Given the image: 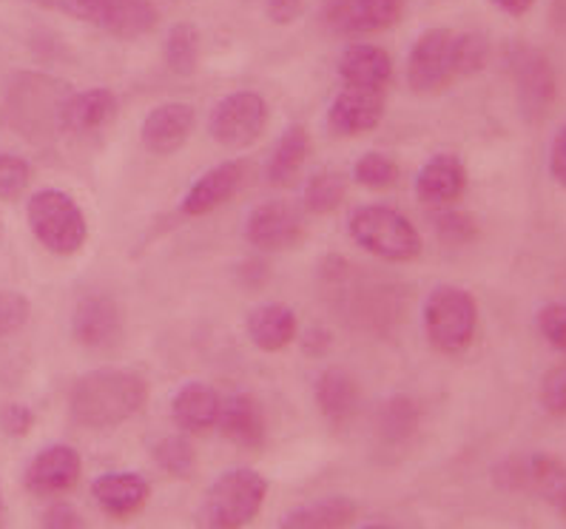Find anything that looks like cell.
Wrapping results in <instances>:
<instances>
[{
    "instance_id": "6da1fadb",
    "label": "cell",
    "mask_w": 566,
    "mask_h": 529,
    "mask_svg": "<svg viewBox=\"0 0 566 529\" xmlns=\"http://www.w3.org/2000/svg\"><path fill=\"white\" fill-rule=\"evenodd\" d=\"M146 395L148 384L140 373L123 368H97L74 382L69 393V413L81 427H117L146 404Z\"/></svg>"
},
{
    "instance_id": "7a4b0ae2",
    "label": "cell",
    "mask_w": 566,
    "mask_h": 529,
    "mask_svg": "<svg viewBox=\"0 0 566 529\" xmlns=\"http://www.w3.org/2000/svg\"><path fill=\"white\" fill-rule=\"evenodd\" d=\"M268 498V482L256 469H228L202 496L197 509L200 529H242L260 516Z\"/></svg>"
},
{
    "instance_id": "3957f363",
    "label": "cell",
    "mask_w": 566,
    "mask_h": 529,
    "mask_svg": "<svg viewBox=\"0 0 566 529\" xmlns=\"http://www.w3.org/2000/svg\"><path fill=\"white\" fill-rule=\"evenodd\" d=\"M29 229L43 248L57 256H72L86 245L88 222L83 208L61 188H43L29 197Z\"/></svg>"
},
{
    "instance_id": "277c9868",
    "label": "cell",
    "mask_w": 566,
    "mask_h": 529,
    "mask_svg": "<svg viewBox=\"0 0 566 529\" xmlns=\"http://www.w3.org/2000/svg\"><path fill=\"white\" fill-rule=\"evenodd\" d=\"M347 234L376 260L410 262L421 254V236L413 222L387 205L356 208L347 220Z\"/></svg>"
},
{
    "instance_id": "5b68a950",
    "label": "cell",
    "mask_w": 566,
    "mask_h": 529,
    "mask_svg": "<svg viewBox=\"0 0 566 529\" xmlns=\"http://www.w3.org/2000/svg\"><path fill=\"white\" fill-rule=\"evenodd\" d=\"M479 330V301L470 290L439 285L424 301V334L439 353H464Z\"/></svg>"
},
{
    "instance_id": "8992f818",
    "label": "cell",
    "mask_w": 566,
    "mask_h": 529,
    "mask_svg": "<svg viewBox=\"0 0 566 529\" xmlns=\"http://www.w3.org/2000/svg\"><path fill=\"white\" fill-rule=\"evenodd\" d=\"M268 126V103L256 92H233L208 115V135L226 148H248Z\"/></svg>"
},
{
    "instance_id": "52a82bcc",
    "label": "cell",
    "mask_w": 566,
    "mask_h": 529,
    "mask_svg": "<svg viewBox=\"0 0 566 529\" xmlns=\"http://www.w3.org/2000/svg\"><path fill=\"white\" fill-rule=\"evenodd\" d=\"M455 34L450 29H430L413 43L407 57V83L419 94H433L455 81Z\"/></svg>"
},
{
    "instance_id": "ba28073f",
    "label": "cell",
    "mask_w": 566,
    "mask_h": 529,
    "mask_svg": "<svg viewBox=\"0 0 566 529\" xmlns=\"http://www.w3.org/2000/svg\"><path fill=\"white\" fill-rule=\"evenodd\" d=\"M245 236L253 248L285 251L300 245L305 236V222L287 202H262L248 214Z\"/></svg>"
},
{
    "instance_id": "9c48e42d",
    "label": "cell",
    "mask_w": 566,
    "mask_h": 529,
    "mask_svg": "<svg viewBox=\"0 0 566 529\" xmlns=\"http://www.w3.org/2000/svg\"><path fill=\"white\" fill-rule=\"evenodd\" d=\"M385 117V92L381 88L345 86L327 108V126L334 135L359 137L374 131Z\"/></svg>"
},
{
    "instance_id": "30bf717a",
    "label": "cell",
    "mask_w": 566,
    "mask_h": 529,
    "mask_svg": "<svg viewBox=\"0 0 566 529\" xmlns=\"http://www.w3.org/2000/svg\"><path fill=\"white\" fill-rule=\"evenodd\" d=\"M515 92H518L521 108L530 117H541L555 100V72L544 54L530 46H518L510 57Z\"/></svg>"
},
{
    "instance_id": "8fae6325",
    "label": "cell",
    "mask_w": 566,
    "mask_h": 529,
    "mask_svg": "<svg viewBox=\"0 0 566 529\" xmlns=\"http://www.w3.org/2000/svg\"><path fill=\"white\" fill-rule=\"evenodd\" d=\"M83 462L77 449L69 444H49L29 462L23 484L34 496H61L77 484Z\"/></svg>"
},
{
    "instance_id": "7c38bea8",
    "label": "cell",
    "mask_w": 566,
    "mask_h": 529,
    "mask_svg": "<svg viewBox=\"0 0 566 529\" xmlns=\"http://www.w3.org/2000/svg\"><path fill=\"white\" fill-rule=\"evenodd\" d=\"M322 14L339 34L381 32L399 23L401 0H327Z\"/></svg>"
},
{
    "instance_id": "4fadbf2b",
    "label": "cell",
    "mask_w": 566,
    "mask_h": 529,
    "mask_svg": "<svg viewBox=\"0 0 566 529\" xmlns=\"http://www.w3.org/2000/svg\"><path fill=\"white\" fill-rule=\"evenodd\" d=\"M72 334L74 342L83 348H112L123 334V316L117 301L106 294H92L77 301L72 316Z\"/></svg>"
},
{
    "instance_id": "5bb4252c",
    "label": "cell",
    "mask_w": 566,
    "mask_h": 529,
    "mask_svg": "<svg viewBox=\"0 0 566 529\" xmlns=\"http://www.w3.org/2000/svg\"><path fill=\"white\" fill-rule=\"evenodd\" d=\"M193 131V108L188 103H163L148 112L140 128L143 146L151 155H177Z\"/></svg>"
},
{
    "instance_id": "9a60e30c",
    "label": "cell",
    "mask_w": 566,
    "mask_h": 529,
    "mask_svg": "<svg viewBox=\"0 0 566 529\" xmlns=\"http://www.w3.org/2000/svg\"><path fill=\"white\" fill-rule=\"evenodd\" d=\"M248 166L240 160H228L213 166L211 171L200 177L188 188L186 200H182V214L186 216H206L213 208L226 205L245 182Z\"/></svg>"
},
{
    "instance_id": "2e32d148",
    "label": "cell",
    "mask_w": 566,
    "mask_h": 529,
    "mask_svg": "<svg viewBox=\"0 0 566 529\" xmlns=\"http://www.w3.org/2000/svg\"><path fill=\"white\" fill-rule=\"evenodd\" d=\"M151 487L140 473H106L92 484V498L112 518H132L146 507Z\"/></svg>"
},
{
    "instance_id": "e0dca14e",
    "label": "cell",
    "mask_w": 566,
    "mask_h": 529,
    "mask_svg": "<svg viewBox=\"0 0 566 529\" xmlns=\"http://www.w3.org/2000/svg\"><path fill=\"white\" fill-rule=\"evenodd\" d=\"M217 427L222 430V436L233 442L242 449H260L265 444L268 424L262 404L253 399L251 393H237L226 399L220 408V419Z\"/></svg>"
},
{
    "instance_id": "ac0fdd59",
    "label": "cell",
    "mask_w": 566,
    "mask_h": 529,
    "mask_svg": "<svg viewBox=\"0 0 566 529\" xmlns=\"http://www.w3.org/2000/svg\"><path fill=\"white\" fill-rule=\"evenodd\" d=\"M467 188V171L459 157L436 155L421 166L416 177V197L427 205H447L455 202Z\"/></svg>"
},
{
    "instance_id": "d6986e66",
    "label": "cell",
    "mask_w": 566,
    "mask_h": 529,
    "mask_svg": "<svg viewBox=\"0 0 566 529\" xmlns=\"http://www.w3.org/2000/svg\"><path fill=\"white\" fill-rule=\"evenodd\" d=\"M117 115V97L108 88L69 94L61 103V128L69 135H88Z\"/></svg>"
},
{
    "instance_id": "ffe728a7",
    "label": "cell",
    "mask_w": 566,
    "mask_h": 529,
    "mask_svg": "<svg viewBox=\"0 0 566 529\" xmlns=\"http://www.w3.org/2000/svg\"><path fill=\"white\" fill-rule=\"evenodd\" d=\"M222 399L202 382H188L171 399V419L182 433H206L217 427Z\"/></svg>"
},
{
    "instance_id": "44dd1931",
    "label": "cell",
    "mask_w": 566,
    "mask_h": 529,
    "mask_svg": "<svg viewBox=\"0 0 566 529\" xmlns=\"http://www.w3.org/2000/svg\"><path fill=\"white\" fill-rule=\"evenodd\" d=\"M339 77L345 86L385 88L394 77V61L374 43H354L339 57Z\"/></svg>"
},
{
    "instance_id": "7402d4cb",
    "label": "cell",
    "mask_w": 566,
    "mask_h": 529,
    "mask_svg": "<svg viewBox=\"0 0 566 529\" xmlns=\"http://www.w3.org/2000/svg\"><path fill=\"white\" fill-rule=\"evenodd\" d=\"M296 330H300L296 314L282 301H268V305L253 308L248 316V336L265 353L285 350L296 339Z\"/></svg>"
},
{
    "instance_id": "603a6c76",
    "label": "cell",
    "mask_w": 566,
    "mask_h": 529,
    "mask_svg": "<svg viewBox=\"0 0 566 529\" xmlns=\"http://www.w3.org/2000/svg\"><path fill=\"white\" fill-rule=\"evenodd\" d=\"M501 487L506 489H541L553 496L555 489L566 482V469L549 456L510 458L495 469Z\"/></svg>"
},
{
    "instance_id": "cb8c5ba5",
    "label": "cell",
    "mask_w": 566,
    "mask_h": 529,
    "mask_svg": "<svg viewBox=\"0 0 566 529\" xmlns=\"http://www.w3.org/2000/svg\"><path fill=\"white\" fill-rule=\"evenodd\" d=\"M359 384L345 368H327L316 379V404L331 424H347L359 410Z\"/></svg>"
},
{
    "instance_id": "d4e9b609",
    "label": "cell",
    "mask_w": 566,
    "mask_h": 529,
    "mask_svg": "<svg viewBox=\"0 0 566 529\" xmlns=\"http://www.w3.org/2000/svg\"><path fill=\"white\" fill-rule=\"evenodd\" d=\"M356 512H359V507H356L354 498H316V501L291 509V512L282 518L280 529H347L356 521Z\"/></svg>"
},
{
    "instance_id": "484cf974",
    "label": "cell",
    "mask_w": 566,
    "mask_h": 529,
    "mask_svg": "<svg viewBox=\"0 0 566 529\" xmlns=\"http://www.w3.org/2000/svg\"><path fill=\"white\" fill-rule=\"evenodd\" d=\"M307 151H311V137H307L305 128H287L285 135L280 137V142H276V148H273L271 162H268V182L276 188L287 186L302 168V162L307 160Z\"/></svg>"
},
{
    "instance_id": "4316f807",
    "label": "cell",
    "mask_w": 566,
    "mask_h": 529,
    "mask_svg": "<svg viewBox=\"0 0 566 529\" xmlns=\"http://www.w3.org/2000/svg\"><path fill=\"white\" fill-rule=\"evenodd\" d=\"M157 23V12L148 0H106V14H103V27L114 38H140L151 32Z\"/></svg>"
},
{
    "instance_id": "83f0119b",
    "label": "cell",
    "mask_w": 566,
    "mask_h": 529,
    "mask_svg": "<svg viewBox=\"0 0 566 529\" xmlns=\"http://www.w3.org/2000/svg\"><path fill=\"white\" fill-rule=\"evenodd\" d=\"M419 404L410 395H390L379 410H376V433L387 444H405L419 430Z\"/></svg>"
},
{
    "instance_id": "f1b7e54d",
    "label": "cell",
    "mask_w": 566,
    "mask_h": 529,
    "mask_svg": "<svg viewBox=\"0 0 566 529\" xmlns=\"http://www.w3.org/2000/svg\"><path fill=\"white\" fill-rule=\"evenodd\" d=\"M166 61L174 74H191L200 61V34L191 23H177L166 38Z\"/></svg>"
},
{
    "instance_id": "f546056e",
    "label": "cell",
    "mask_w": 566,
    "mask_h": 529,
    "mask_svg": "<svg viewBox=\"0 0 566 529\" xmlns=\"http://www.w3.org/2000/svg\"><path fill=\"white\" fill-rule=\"evenodd\" d=\"M347 194V186L336 171H319L307 180L305 186V208L311 214H331L342 205Z\"/></svg>"
},
{
    "instance_id": "4dcf8cb0",
    "label": "cell",
    "mask_w": 566,
    "mask_h": 529,
    "mask_svg": "<svg viewBox=\"0 0 566 529\" xmlns=\"http://www.w3.org/2000/svg\"><path fill=\"white\" fill-rule=\"evenodd\" d=\"M154 462L174 478H188L197 467V453L186 436H166L154 447Z\"/></svg>"
},
{
    "instance_id": "1f68e13d",
    "label": "cell",
    "mask_w": 566,
    "mask_h": 529,
    "mask_svg": "<svg viewBox=\"0 0 566 529\" xmlns=\"http://www.w3.org/2000/svg\"><path fill=\"white\" fill-rule=\"evenodd\" d=\"M453 54H455V77H470V74H479L481 68L486 66L490 43H486L484 34L479 32L455 34Z\"/></svg>"
},
{
    "instance_id": "d6a6232c",
    "label": "cell",
    "mask_w": 566,
    "mask_h": 529,
    "mask_svg": "<svg viewBox=\"0 0 566 529\" xmlns=\"http://www.w3.org/2000/svg\"><path fill=\"white\" fill-rule=\"evenodd\" d=\"M354 177L359 186L374 188V191H381V188H390L396 180H399V166L387 155H379V151H370V155L359 157L354 166Z\"/></svg>"
},
{
    "instance_id": "836d02e7",
    "label": "cell",
    "mask_w": 566,
    "mask_h": 529,
    "mask_svg": "<svg viewBox=\"0 0 566 529\" xmlns=\"http://www.w3.org/2000/svg\"><path fill=\"white\" fill-rule=\"evenodd\" d=\"M433 229L439 234L441 242H450V245H467L479 236V225L470 214H461V211H441L433 216Z\"/></svg>"
},
{
    "instance_id": "e575fe53",
    "label": "cell",
    "mask_w": 566,
    "mask_h": 529,
    "mask_svg": "<svg viewBox=\"0 0 566 529\" xmlns=\"http://www.w3.org/2000/svg\"><path fill=\"white\" fill-rule=\"evenodd\" d=\"M32 177V168L23 157L18 155H0V197L12 200V197L23 194Z\"/></svg>"
},
{
    "instance_id": "d590c367",
    "label": "cell",
    "mask_w": 566,
    "mask_h": 529,
    "mask_svg": "<svg viewBox=\"0 0 566 529\" xmlns=\"http://www.w3.org/2000/svg\"><path fill=\"white\" fill-rule=\"evenodd\" d=\"M538 330L555 350L566 353V301H549L538 310Z\"/></svg>"
},
{
    "instance_id": "8d00e7d4",
    "label": "cell",
    "mask_w": 566,
    "mask_h": 529,
    "mask_svg": "<svg viewBox=\"0 0 566 529\" xmlns=\"http://www.w3.org/2000/svg\"><path fill=\"white\" fill-rule=\"evenodd\" d=\"M29 299L18 290H0V339L29 322Z\"/></svg>"
},
{
    "instance_id": "74e56055",
    "label": "cell",
    "mask_w": 566,
    "mask_h": 529,
    "mask_svg": "<svg viewBox=\"0 0 566 529\" xmlns=\"http://www.w3.org/2000/svg\"><path fill=\"white\" fill-rule=\"evenodd\" d=\"M541 404L546 413L566 415V364H558L544 375L541 384Z\"/></svg>"
},
{
    "instance_id": "f35d334b",
    "label": "cell",
    "mask_w": 566,
    "mask_h": 529,
    "mask_svg": "<svg viewBox=\"0 0 566 529\" xmlns=\"http://www.w3.org/2000/svg\"><path fill=\"white\" fill-rule=\"evenodd\" d=\"M34 424V413L21 402H9L0 408V430L12 438L27 436Z\"/></svg>"
},
{
    "instance_id": "ab89813d",
    "label": "cell",
    "mask_w": 566,
    "mask_h": 529,
    "mask_svg": "<svg viewBox=\"0 0 566 529\" xmlns=\"http://www.w3.org/2000/svg\"><path fill=\"white\" fill-rule=\"evenodd\" d=\"M54 7L63 9L66 14L77 18V21L94 23L103 27V14H106V0H52Z\"/></svg>"
},
{
    "instance_id": "60d3db41",
    "label": "cell",
    "mask_w": 566,
    "mask_h": 529,
    "mask_svg": "<svg viewBox=\"0 0 566 529\" xmlns=\"http://www.w3.org/2000/svg\"><path fill=\"white\" fill-rule=\"evenodd\" d=\"M43 529H83V521L72 504L57 501L46 509V516H43Z\"/></svg>"
},
{
    "instance_id": "b9f144b4",
    "label": "cell",
    "mask_w": 566,
    "mask_h": 529,
    "mask_svg": "<svg viewBox=\"0 0 566 529\" xmlns=\"http://www.w3.org/2000/svg\"><path fill=\"white\" fill-rule=\"evenodd\" d=\"M549 174L558 186L566 188V126L553 137V146H549Z\"/></svg>"
},
{
    "instance_id": "7bdbcfd3",
    "label": "cell",
    "mask_w": 566,
    "mask_h": 529,
    "mask_svg": "<svg viewBox=\"0 0 566 529\" xmlns=\"http://www.w3.org/2000/svg\"><path fill=\"white\" fill-rule=\"evenodd\" d=\"M265 9L273 23H291L300 18L302 0H265Z\"/></svg>"
},
{
    "instance_id": "ee69618b",
    "label": "cell",
    "mask_w": 566,
    "mask_h": 529,
    "mask_svg": "<svg viewBox=\"0 0 566 529\" xmlns=\"http://www.w3.org/2000/svg\"><path fill=\"white\" fill-rule=\"evenodd\" d=\"M327 348H331V334H327V330L316 328V330H311V334H307V339H305V350H307V353H311V356H322Z\"/></svg>"
},
{
    "instance_id": "f6af8a7d",
    "label": "cell",
    "mask_w": 566,
    "mask_h": 529,
    "mask_svg": "<svg viewBox=\"0 0 566 529\" xmlns=\"http://www.w3.org/2000/svg\"><path fill=\"white\" fill-rule=\"evenodd\" d=\"M490 3H493V7H499L501 12L518 18V14H526L530 9H533L535 0H490Z\"/></svg>"
},
{
    "instance_id": "bcb514c9",
    "label": "cell",
    "mask_w": 566,
    "mask_h": 529,
    "mask_svg": "<svg viewBox=\"0 0 566 529\" xmlns=\"http://www.w3.org/2000/svg\"><path fill=\"white\" fill-rule=\"evenodd\" d=\"M553 501H555V507L560 509V512H566V482L560 484L558 489H555V493H553Z\"/></svg>"
},
{
    "instance_id": "7dc6e473",
    "label": "cell",
    "mask_w": 566,
    "mask_h": 529,
    "mask_svg": "<svg viewBox=\"0 0 566 529\" xmlns=\"http://www.w3.org/2000/svg\"><path fill=\"white\" fill-rule=\"evenodd\" d=\"M359 529H396V527H387V523H367V527H359Z\"/></svg>"
},
{
    "instance_id": "c3c4849f",
    "label": "cell",
    "mask_w": 566,
    "mask_h": 529,
    "mask_svg": "<svg viewBox=\"0 0 566 529\" xmlns=\"http://www.w3.org/2000/svg\"><path fill=\"white\" fill-rule=\"evenodd\" d=\"M0 507H3V493H0Z\"/></svg>"
},
{
    "instance_id": "681fc988",
    "label": "cell",
    "mask_w": 566,
    "mask_h": 529,
    "mask_svg": "<svg viewBox=\"0 0 566 529\" xmlns=\"http://www.w3.org/2000/svg\"><path fill=\"white\" fill-rule=\"evenodd\" d=\"M41 3H52V0H41Z\"/></svg>"
}]
</instances>
